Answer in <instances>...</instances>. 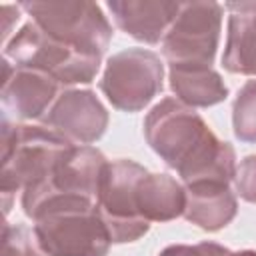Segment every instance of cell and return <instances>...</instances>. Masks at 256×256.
Listing matches in <instances>:
<instances>
[{
    "label": "cell",
    "instance_id": "277c9868",
    "mask_svg": "<svg viewBox=\"0 0 256 256\" xmlns=\"http://www.w3.org/2000/svg\"><path fill=\"white\" fill-rule=\"evenodd\" d=\"M4 58L16 68H30L48 74L60 86L94 82L102 56L76 50L40 30L32 20L26 22L4 44Z\"/></svg>",
    "mask_w": 256,
    "mask_h": 256
},
{
    "label": "cell",
    "instance_id": "ffe728a7",
    "mask_svg": "<svg viewBox=\"0 0 256 256\" xmlns=\"http://www.w3.org/2000/svg\"><path fill=\"white\" fill-rule=\"evenodd\" d=\"M232 252L218 242H198V244H172L166 246L158 256H230Z\"/></svg>",
    "mask_w": 256,
    "mask_h": 256
},
{
    "label": "cell",
    "instance_id": "d6986e66",
    "mask_svg": "<svg viewBox=\"0 0 256 256\" xmlns=\"http://www.w3.org/2000/svg\"><path fill=\"white\" fill-rule=\"evenodd\" d=\"M234 184H236V192L240 194V198L256 204V154L246 156L240 162V166L236 168Z\"/></svg>",
    "mask_w": 256,
    "mask_h": 256
},
{
    "label": "cell",
    "instance_id": "9c48e42d",
    "mask_svg": "<svg viewBox=\"0 0 256 256\" xmlns=\"http://www.w3.org/2000/svg\"><path fill=\"white\" fill-rule=\"evenodd\" d=\"M106 164L108 160L98 148L72 144L46 180L22 192L20 202L24 214L30 218L36 208L52 196H84L96 200Z\"/></svg>",
    "mask_w": 256,
    "mask_h": 256
},
{
    "label": "cell",
    "instance_id": "ac0fdd59",
    "mask_svg": "<svg viewBox=\"0 0 256 256\" xmlns=\"http://www.w3.org/2000/svg\"><path fill=\"white\" fill-rule=\"evenodd\" d=\"M2 256H44L34 232L24 224H4L2 228Z\"/></svg>",
    "mask_w": 256,
    "mask_h": 256
},
{
    "label": "cell",
    "instance_id": "e0dca14e",
    "mask_svg": "<svg viewBox=\"0 0 256 256\" xmlns=\"http://www.w3.org/2000/svg\"><path fill=\"white\" fill-rule=\"evenodd\" d=\"M232 128L240 142L256 144V78L248 80L234 98Z\"/></svg>",
    "mask_w": 256,
    "mask_h": 256
},
{
    "label": "cell",
    "instance_id": "603a6c76",
    "mask_svg": "<svg viewBox=\"0 0 256 256\" xmlns=\"http://www.w3.org/2000/svg\"><path fill=\"white\" fill-rule=\"evenodd\" d=\"M230 256H256V250H238V252H232Z\"/></svg>",
    "mask_w": 256,
    "mask_h": 256
},
{
    "label": "cell",
    "instance_id": "9a60e30c",
    "mask_svg": "<svg viewBox=\"0 0 256 256\" xmlns=\"http://www.w3.org/2000/svg\"><path fill=\"white\" fill-rule=\"evenodd\" d=\"M168 80L176 98L190 108H208L228 96V86L212 66L170 64Z\"/></svg>",
    "mask_w": 256,
    "mask_h": 256
},
{
    "label": "cell",
    "instance_id": "6da1fadb",
    "mask_svg": "<svg viewBox=\"0 0 256 256\" xmlns=\"http://www.w3.org/2000/svg\"><path fill=\"white\" fill-rule=\"evenodd\" d=\"M144 138L164 164L178 172L182 184L234 182V146L220 140L204 118L178 98L168 96L152 106L144 118Z\"/></svg>",
    "mask_w": 256,
    "mask_h": 256
},
{
    "label": "cell",
    "instance_id": "ba28073f",
    "mask_svg": "<svg viewBox=\"0 0 256 256\" xmlns=\"http://www.w3.org/2000/svg\"><path fill=\"white\" fill-rule=\"evenodd\" d=\"M224 6L212 0L182 2L178 16L162 40L168 64L212 66L222 32Z\"/></svg>",
    "mask_w": 256,
    "mask_h": 256
},
{
    "label": "cell",
    "instance_id": "52a82bcc",
    "mask_svg": "<svg viewBox=\"0 0 256 256\" xmlns=\"http://www.w3.org/2000/svg\"><path fill=\"white\" fill-rule=\"evenodd\" d=\"M146 172L144 166L128 158L108 162L102 172L96 208L110 232L112 244L134 242L150 230V222L140 216L136 202L138 182Z\"/></svg>",
    "mask_w": 256,
    "mask_h": 256
},
{
    "label": "cell",
    "instance_id": "5bb4252c",
    "mask_svg": "<svg viewBox=\"0 0 256 256\" xmlns=\"http://www.w3.org/2000/svg\"><path fill=\"white\" fill-rule=\"evenodd\" d=\"M138 212L146 222H170L184 214V184L162 172H146L136 190Z\"/></svg>",
    "mask_w": 256,
    "mask_h": 256
},
{
    "label": "cell",
    "instance_id": "8992f818",
    "mask_svg": "<svg viewBox=\"0 0 256 256\" xmlns=\"http://www.w3.org/2000/svg\"><path fill=\"white\" fill-rule=\"evenodd\" d=\"M164 88V64L146 48H126L106 60L100 90L122 112L144 110Z\"/></svg>",
    "mask_w": 256,
    "mask_h": 256
},
{
    "label": "cell",
    "instance_id": "30bf717a",
    "mask_svg": "<svg viewBox=\"0 0 256 256\" xmlns=\"http://www.w3.org/2000/svg\"><path fill=\"white\" fill-rule=\"evenodd\" d=\"M42 126L76 146L98 142L108 128V110L92 90L68 88L60 92Z\"/></svg>",
    "mask_w": 256,
    "mask_h": 256
},
{
    "label": "cell",
    "instance_id": "7c38bea8",
    "mask_svg": "<svg viewBox=\"0 0 256 256\" xmlns=\"http://www.w3.org/2000/svg\"><path fill=\"white\" fill-rule=\"evenodd\" d=\"M182 2L172 0H110V10L116 26L144 44H158L164 40L168 28L180 12Z\"/></svg>",
    "mask_w": 256,
    "mask_h": 256
},
{
    "label": "cell",
    "instance_id": "4fadbf2b",
    "mask_svg": "<svg viewBox=\"0 0 256 256\" xmlns=\"http://www.w3.org/2000/svg\"><path fill=\"white\" fill-rule=\"evenodd\" d=\"M186 208L184 218L206 232H218L228 226L238 212V200L230 184L216 180H202L184 184Z\"/></svg>",
    "mask_w": 256,
    "mask_h": 256
},
{
    "label": "cell",
    "instance_id": "8fae6325",
    "mask_svg": "<svg viewBox=\"0 0 256 256\" xmlns=\"http://www.w3.org/2000/svg\"><path fill=\"white\" fill-rule=\"evenodd\" d=\"M2 70L0 100L4 116L16 122L42 120L60 96V84L44 72L16 68L6 58L2 60Z\"/></svg>",
    "mask_w": 256,
    "mask_h": 256
},
{
    "label": "cell",
    "instance_id": "5b68a950",
    "mask_svg": "<svg viewBox=\"0 0 256 256\" xmlns=\"http://www.w3.org/2000/svg\"><path fill=\"white\" fill-rule=\"evenodd\" d=\"M48 36L94 56H104L112 40V26L102 8L86 0H48L18 4Z\"/></svg>",
    "mask_w": 256,
    "mask_h": 256
},
{
    "label": "cell",
    "instance_id": "2e32d148",
    "mask_svg": "<svg viewBox=\"0 0 256 256\" xmlns=\"http://www.w3.org/2000/svg\"><path fill=\"white\" fill-rule=\"evenodd\" d=\"M222 66L232 74L256 76V22L246 12L228 10Z\"/></svg>",
    "mask_w": 256,
    "mask_h": 256
},
{
    "label": "cell",
    "instance_id": "3957f363",
    "mask_svg": "<svg viewBox=\"0 0 256 256\" xmlns=\"http://www.w3.org/2000/svg\"><path fill=\"white\" fill-rule=\"evenodd\" d=\"M2 172H0V194L4 216L12 208L16 192L40 184L56 168L58 160L72 146L68 140L58 136L46 126H30L10 122L2 114Z\"/></svg>",
    "mask_w": 256,
    "mask_h": 256
},
{
    "label": "cell",
    "instance_id": "44dd1931",
    "mask_svg": "<svg viewBox=\"0 0 256 256\" xmlns=\"http://www.w3.org/2000/svg\"><path fill=\"white\" fill-rule=\"evenodd\" d=\"M226 10H238V12H246L248 16H252V20L256 22V0H242V2H226L224 4Z\"/></svg>",
    "mask_w": 256,
    "mask_h": 256
},
{
    "label": "cell",
    "instance_id": "7a4b0ae2",
    "mask_svg": "<svg viewBox=\"0 0 256 256\" xmlns=\"http://www.w3.org/2000/svg\"><path fill=\"white\" fill-rule=\"evenodd\" d=\"M30 220L44 256H108L112 246L92 198L52 196L36 208Z\"/></svg>",
    "mask_w": 256,
    "mask_h": 256
},
{
    "label": "cell",
    "instance_id": "7402d4cb",
    "mask_svg": "<svg viewBox=\"0 0 256 256\" xmlns=\"http://www.w3.org/2000/svg\"><path fill=\"white\" fill-rule=\"evenodd\" d=\"M20 10H22V8H20ZM10 12H12V6L4 4V6H2V16H4V36H8V34H10L12 20H18V18H20L18 14H16V16H10Z\"/></svg>",
    "mask_w": 256,
    "mask_h": 256
}]
</instances>
